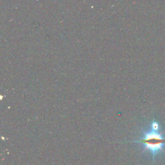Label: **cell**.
I'll return each mask as SVG.
<instances>
[{"mask_svg": "<svg viewBox=\"0 0 165 165\" xmlns=\"http://www.w3.org/2000/svg\"><path fill=\"white\" fill-rule=\"evenodd\" d=\"M132 142L141 143L144 145V150H147L150 151L154 162L155 154L163 150L165 145V137L159 132V130H154L151 128L150 130L144 132L142 138L139 140Z\"/></svg>", "mask_w": 165, "mask_h": 165, "instance_id": "obj_1", "label": "cell"}]
</instances>
